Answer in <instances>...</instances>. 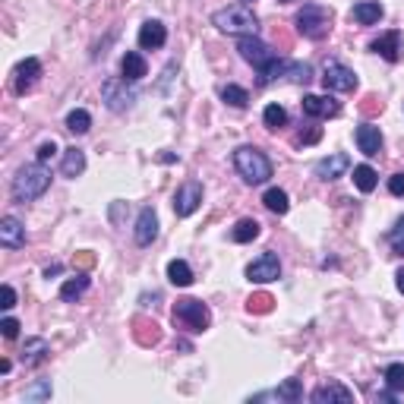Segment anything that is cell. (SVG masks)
<instances>
[{
	"label": "cell",
	"instance_id": "32",
	"mask_svg": "<svg viewBox=\"0 0 404 404\" xmlns=\"http://www.w3.org/2000/svg\"><path fill=\"white\" fill-rule=\"evenodd\" d=\"M221 98H224V105H231V107H246V105H250V92L240 88V86H234V82H227V86L221 88Z\"/></svg>",
	"mask_w": 404,
	"mask_h": 404
},
{
	"label": "cell",
	"instance_id": "7",
	"mask_svg": "<svg viewBox=\"0 0 404 404\" xmlns=\"http://www.w3.org/2000/svg\"><path fill=\"white\" fill-rule=\"evenodd\" d=\"M322 86H325V92H354L357 88V73L338 60H328L325 73H322Z\"/></svg>",
	"mask_w": 404,
	"mask_h": 404
},
{
	"label": "cell",
	"instance_id": "21",
	"mask_svg": "<svg viewBox=\"0 0 404 404\" xmlns=\"http://www.w3.org/2000/svg\"><path fill=\"white\" fill-rule=\"evenodd\" d=\"M382 16H385V10L379 0H360V4H354V10H351V19L360 25H376Z\"/></svg>",
	"mask_w": 404,
	"mask_h": 404
},
{
	"label": "cell",
	"instance_id": "23",
	"mask_svg": "<svg viewBox=\"0 0 404 404\" xmlns=\"http://www.w3.org/2000/svg\"><path fill=\"white\" fill-rule=\"evenodd\" d=\"M82 170H86V152H82V149H76V145H73V149H67V152H63L60 174H63V177H73V180H76V177H79Z\"/></svg>",
	"mask_w": 404,
	"mask_h": 404
},
{
	"label": "cell",
	"instance_id": "5",
	"mask_svg": "<svg viewBox=\"0 0 404 404\" xmlns=\"http://www.w3.org/2000/svg\"><path fill=\"white\" fill-rule=\"evenodd\" d=\"M174 322L180 328H187V332H206L208 325H212V313H208V307L202 300H193V297H187V300H177L174 307Z\"/></svg>",
	"mask_w": 404,
	"mask_h": 404
},
{
	"label": "cell",
	"instance_id": "26",
	"mask_svg": "<svg viewBox=\"0 0 404 404\" xmlns=\"http://www.w3.org/2000/svg\"><path fill=\"white\" fill-rule=\"evenodd\" d=\"M133 335H136V341L139 344H158L161 341V328L155 325V322H149V319H136L133 322Z\"/></svg>",
	"mask_w": 404,
	"mask_h": 404
},
{
	"label": "cell",
	"instance_id": "8",
	"mask_svg": "<svg viewBox=\"0 0 404 404\" xmlns=\"http://www.w3.org/2000/svg\"><path fill=\"white\" fill-rule=\"evenodd\" d=\"M237 50H240V57H243L246 63H252V67H256V73H259V69H265V67H269V63L278 57L275 50H271L265 41H259L256 35H243V38H240V41H237Z\"/></svg>",
	"mask_w": 404,
	"mask_h": 404
},
{
	"label": "cell",
	"instance_id": "31",
	"mask_svg": "<svg viewBox=\"0 0 404 404\" xmlns=\"http://www.w3.org/2000/svg\"><path fill=\"white\" fill-rule=\"evenodd\" d=\"M288 67L290 63L284 60V57H275L265 69H259V86H269V82H275L278 76H288Z\"/></svg>",
	"mask_w": 404,
	"mask_h": 404
},
{
	"label": "cell",
	"instance_id": "19",
	"mask_svg": "<svg viewBox=\"0 0 404 404\" xmlns=\"http://www.w3.org/2000/svg\"><path fill=\"white\" fill-rule=\"evenodd\" d=\"M347 168H351V158L338 152V155H328V158H322V161H316L313 174L319 177V180H335V177H341Z\"/></svg>",
	"mask_w": 404,
	"mask_h": 404
},
{
	"label": "cell",
	"instance_id": "46",
	"mask_svg": "<svg viewBox=\"0 0 404 404\" xmlns=\"http://www.w3.org/2000/svg\"><path fill=\"white\" fill-rule=\"evenodd\" d=\"M363 111H366V114H372V111H382V101H376V98H372V95H370V98H366V105H363Z\"/></svg>",
	"mask_w": 404,
	"mask_h": 404
},
{
	"label": "cell",
	"instance_id": "33",
	"mask_svg": "<svg viewBox=\"0 0 404 404\" xmlns=\"http://www.w3.org/2000/svg\"><path fill=\"white\" fill-rule=\"evenodd\" d=\"M275 398H278V401H288V404L300 401V398H303L300 382H297V379H284V382L275 389Z\"/></svg>",
	"mask_w": 404,
	"mask_h": 404
},
{
	"label": "cell",
	"instance_id": "2",
	"mask_svg": "<svg viewBox=\"0 0 404 404\" xmlns=\"http://www.w3.org/2000/svg\"><path fill=\"white\" fill-rule=\"evenodd\" d=\"M234 168H237V174L243 177L250 187H259V183H265L271 177L269 155L259 152L256 145H240V149L234 152Z\"/></svg>",
	"mask_w": 404,
	"mask_h": 404
},
{
	"label": "cell",
	"instance_id": "29",
	"mask_svg": "<svg viewBox=\"0 0 404 404\" xmlns=\"http://www.w3.org/2000/svg\"><path fill=\"white\" fill-rule=\"evenodd\" d=\"M376 183H379V177L370 164H357V168H354V187H357L360 193H372Z\"/></svg>",
	"mask_w": 404,
	"mask_h": 404
},
{
	"label": "cell",
	"instance_id": "4",
	"mask_svg": "<svg viewBox=\"0 0 404 404\" xmlns=\"http://www.w3.org/2000/svg\"><path fill=\"white\" fill-rule=\"evenodd\" d=\"M297 32L309 41H322V38L332 32V10L319 4H307L300 13H297Z\"/></svg>",
	"mask_w": 404,
	"mask_h": 404
},
{
	"label": "cell",
	"instance_id": "24",
	"mask_svg": "<svg viewBox=\"0 0 404 404\" xmlns=\"http://www.w3.org/2000/svg\"><path fill=\"white\" fill-rule=\"evenodd\" d=\"M259 231H262V224H259L256 218H240L237 224L231 227V240L234 243H250V240L259 237Z\"/></svg>",
	"mask_w": 404,
	"mask_h": 404
},
{
	"label": "cell",
	"instance_id": "48",
	"mask_svg": "<svg viewBox=\"0 0 404 404\" xmlns=\"http://www.w3.org/2000/svg\"><path fill=\"white\" fill-rule=\"evenodd\" d=\"M278 4H290V0H278Z\"/></svg>",
	"mask_w": 404,
	"mask_h": 404
},
{
	"label": "cell",
	"instance_id": "17",
	"mask_svg": "<svg viewBox=\"0 0 404 404\" xmlns=\"http://www.w3.org/2000/svg\"><path fill=\"white\" fill-rule=\"evenodd\" d=\"M133 237H136L139 246H152V240L158 237V215H155V208H142V212H139Z\"/></svg>",
	"mask_w": 404,
	"mask_h": 404
},
{
	"label": "cell",
	"instance_id": "14",
	"mask_svg": "<svg viewBox=\"0 0 404 404\" xmlns=\"http://www.w3.org/2000/svg\"><path fill=\"white\" fill-rule=\"evenodd\" d=\"M313 404H332V401H341V404H351L354 401V391L347 389V385H341V382H325V385H319V389L313 391Z\"/></svg>",
	"mask_w": 404,
	"mask_h": 404
},
{
	"label": "cell",
	"instance_id": "13",
	"mask_svg": "<svg viewBox=\"0 0 404 404\" xmlns=\"http://www.w3.org/2000/svg\"><path fill=\"white\" fill-rule=\"evenodd\" d=\"M341 105L332 95H303V114L307 117H335Z\"/></svg>",
	"mask_w": 404,
	"mask_h": 404
},
{
	"label": "cell",
	"instance_id": "22",
	"mask_svg": "<svg viewBox=\"0 0 404 404\" xmlns=\"http://www.w3.org/2000/svg\"><path fill=\"white\" fill-rule=\"evenodd\" d=\"M88 284H92V281H88L86 271H76L73 278H67V281L60 284V300H67V303L79 300V297L88 290Z\"/></svg>",
	"mask_w": 404,
	"mask_h": 404
},
{
	"label": "cell",
	"instance_id": "10",
	"mask_svg": "<svg viewBox=\"0 0 404 404\" xmlns=\"http://www.w3.org/2000/svg\"><path fill=\"white\" fill-rule=\"evenodd\" d=\"M199 206H202V183L187 180L174 196V215L177 218H189Z\"/></svg>",
	"mask_w": 404,
	"mask_h": 404
},
{
	"label": "cell",
	"instance_id": "15",
	"mask_svg": "<svg viewBox=\"0 0 404 404\" xmlns=\"http://www.w3.org/2000/svg\"><path fill=\"white\" fill-rule=\"evenodd\" d=\"M370 50H376V54L385 57L389 63H398V60H401V50H404L401 32H385V35H379L376 41L370 44Z\"/></svg>",
	"mask_w": 404,
	"mask_h": 404
},
{
	"label": "cell",
	"instance_id": "37",
	"mask_svg": "<svg viewBox=\"0 0 404 404\" xmlns=\"http://www.w3.org/2000/svg\"><path fill=\"white\" fill-rule=\"evenodd\" d=\"M288 76L294 82H309V79H313V67H309V63H290Z\"/></svg>",
	"mask_w": 404,
	"mask_h": 404
},
{
	"label": "cell",
	"instance_id": "36",
	"mask_svg": "<svg viewBox=\"0 0 404 404\" xmlns=\"http://www.w3.org/2000/svg\"><path fill=\"white\" fill-rule=\"evenodd\" d=\"M271 307H275V300H271V294H252L250 300H246V309H250V313H259V316L271 313Z\"/></svg>",
	"mask_w": 404,
	"mask_h": 404
},
{
	"label": "cell",
	"instance_id": "28",
	"mask_svg": "<svg viewBox=\"0 0 404 404\" xmlns=\"http://www.w3.org/2000/svg\"><path fill=\"white\" fill-rule=\"evenodd\" d=\"M262 206L269 208V212H275V215H288L290 202H288V193H284V189L269 187V189L262 193Z\"/></svg>",
	"mask_w": 404,
	"mask_h": 404
},
{
	"label": "cell",
	"instance_id": "6",
	"mask_svg": "<svg viewBox=\"0 0 404 404\" xmlns=\"http://www.w3.org/2000/svg\"><path fill=\"white\" fill-rule=\"evenodd\" d=\"M101 101H105L114 114H120V111H130L133 107L136 92H133V88L126 86V79L120 76V79H107L105 86H101Z\"/></svg>",
	"mask_w": 404,
	"mask_h": 404
},
{
	"label": "cell",
	"instance_id": "3",
	"mask_svg": "<svg viewBox=\"0 0 404 404\" xmlns=\"http://www.w3.org/2000/svg\"><path fill=\"white\" fill-rule=\"evenodd\" d=\"M212 25L224 35H256L259 29V19L252 10H246L243 4H234V6H224V10L212 13Z\"/></svg>",
	"mask_w": 404,
	"mask_h": 404
},
{
	"label": "cell",
	"instance_id": "43",
	"mask_svg": "<svg viewBox=\"0 0 404 404\" xmlns=\"http://www.w3.org/2000/svg\"><path fill=\"white\" fill-rule=\"evenodd\" d=\"M389 193L391 196H404V174H391L389 177Z\"/></svg>",
	"mask_w": 404,
	"mask_h": 404
},
{
	"label": "cell",
	"instance_id": "45",
	"mask_svg": "<svg viewBox=\"0 0 404 404\" xmlns=\"http://www.w3.org/2000/svg\"><path fill=\"white\" fill-rule=\"evenodd\" d=\"M319 136H322V130H319V126H313V130L300 133V142L303 145H313V142H319Z\"/></svg>",
	"mask_w": 404,
	"mask_h": 404
},
{
	"label": "cell",
	"instance_id": "40",
	"mask_svg": "<svg viewBox=\"0 0 404 404\" xmlns=\"http://www.w3.org/2000/svg\"><path fill=\"white\" fill-rule=\"evenodd\" d=\"M54 155H57V142H54V139H50V142H41V145H38V161H41V164H48Z\"/></svg>",
	"mask_w": 404,
	"mask_h": 404
},
{
	"label": "cell",
	"instance_id": "1",
	"mask_svg": "<svg viewBox=\"0 0 404 404\" xmlns=\"http://www.w3.org/2000/svg\"><path fill=\"white\" fill-rule=\"evenodd\" d=\"M48 187H50L48 164L35 161V164H22V168L16 170L10 193H13V199H16V202H32V199H38V196L48 193Z\"/></svg>",
	"mask_w": 404,
	"mask_h": 404
},
{
	"label": "cell",
	"instance_id": "41",
	"mask_svg": "<svg viewBox=\"0 0 404 404\" xmlns=\"http://www.w3.org/2000/svg\"><path fill=\"white\" fill-rule=\"evenodd\" d=\"M73 265H76V269H82V271L92 269V265H95V252H88V250L76 252V256H73Z\"/></svg>",
	"mask_w": 404,
	"mask_h": 404
},
{
	"label": "cell",
	"instance_id": "11",
	"mask_svg": "<svg viewBox=\"0 0 404 404\" xmlns=\"http://www.w3.org/2000/svg\"><path fill=\"white\" fill-rule=\"evenodd\" d=\"M38 76H41V63H38V57H25V60L13 69V92L25 95L38 82Z\"/></svg>",
	"mask_w": 404,
	"mask_h": 404
},
{
	"label": "cell",
	"instance_id": "34",
	"mask_svg": "<svg viewBox=\"0 0 404 404\" xmlns=\"http://www.w3.org/2000/svg\"><path fill=\"white\" fill-rule=\"evenodd\" d=\"M262 123L269 126V130H281V126L288 123V111H284L281 105H269L262 111Z\"/></svg>",
	"mask_w": 404,
	"mask_h": 404
},
{
	"label": "cell",
	"instance_id": "12",
	"mask_svg": "<svg viewBox=\"0 0 404 404\" xmlns=\"http://www.w3.org/2000/svg\"><path fill=\"white\" fill-rule=\"evenodd\" d=\"M0 243H4L6 250L25 246V227L16 215H4V218H0Z\"/></svg>",
	"mask_w": 404,
	"mask_h": 404
},
{
	"label": "cell",
	"instance_id": "18",
	"mask_svg": "<svg viewBox=\"0 0 404 404\" xmlns=\"http://www.w3.org/2000/svg\"><path fill=\"white\" fill-rule=\"evenodd\" d=\"M164 41H168V29H164V22L149 19V22L139 25V48L142 50H155V48H161Z\"/></svg>",
	"mask_w": 404,
	"mask_h": 404
},
{
	"label": "cell",
	"instance_id": "9",
	"mask_svg": "<svg viewBox=\"0 0 404 404\" xmlns=\"http://www.w3.org/2000/svg\"><path fill=\"white\" fill-rule=\"evenodd\" d=\"M246 278L252 284H269V281H278L281 278V262H278L275 252H262L259 259H252L246 265Z\"/></svg>",
	"mask_w": 404,
	"mask_h": 404
},
{
	"label": "cell",
	"instance_id": "39",
	"mask_svg": "<svg viewBox=\"0 0 404 404\" xmlns=\"http://www.w3.org/2000/svg\"><path fill=\"white\" fill-rule=\"evenodd\" d=\"M44 398H50V385L48 382H38V385H32V389L25 391V401H44Z\"/></svg>",
	"mask_w": 404,
	"mask_h": 404
},
{
	"label": "cell",
	"instance_id": "16",
	"mask_svg": "<svg viewBox=\"0 0 404 404\" xmlns=\"http://www.w3.org/2000/svg\"><path fill=\"white\" fill-rule=\"evenodd\" d=\"M354 139H357V149L363 152L366 158L382 152V133H379V126H372V123H360L357 133H354Z\"/></svg>",
	"mask_w": 404,
	"mask_h": 404
},
{
	"label": "cell",
	"instance_id": "47",
	"mask_svg": "<svg viewBox=\"0 0 404 404\" xmlns=\"http://www.w3.org/2000/svg\"><path fill=\"white\" fill-rule=\"evenodd\" d=\"M395 278H398V281H395V284H398V290H401V294H404V269H401V271H398V275H395Z\"/></svg>",
	"mask_w": 404,
	"mask_h": 404
},
{
	"label": "cell",
	"instance_id": "49",
	"mask_svg": "<svg viewBox=\"0 0 404 404\" xmlns=\"http://www.w3.org/2000/svg\"><path fill=\"white\" fill-rule=\"evenodd\" d=\"M243 4H252V0H243Z\"/></svg>",
	"mask_w": 404,
	"mask_h": 404
},
{
	"label": "cell",
	"instance_id": "35",
	"mask_svg": "<svg viewBox=\"0 0 404 404\" xmlns=\"http://www.w3.org/2000/svg\"><path fill=\"white\" fill-rule=\"evenodd\" d=\"M385 385H389L391 391H404V363L385 366Z\"/></svg>",
	"mask_w": 404,
	"mask_h": 404
},
{
	"label": "cell",
	"instance_id": "20",
	"mask_svg": "<svg viewBox=\"0 0 404 404\" xmlns=\"http://www.w3.org/2000/svg\"><path fill=\"white\" fill-rule=\"evenodd\" d=\"M120 73H123L126 82H139L149 76V63H145V57L139 50H126L123 60H120Z\"/></svg>",
	"mask_w": 404,
	"mask_h": 404
},
{
	"label": "cell",
	"instance_id": "38",
	"mask_svg": "<svg viewBox=\"0 0 404 404\" xmlns=\"http://www.w3.org/2000/svg\"><path fill=\"white\" fill-rule=\"evenodd\" d=\"M389 243H391V250L398 252V256H404V218L395 224V231L389 234Z\"/></svg>",
	"mask_w": 404,
	"mask_h": 404
},
{
	"label": "cell",
	"instance_id": "27",
	"mask_svg": "<svg viewBox=\"0 0 404 404\" xmlns=\"http://www.w3.org/2000/svg\"><path fill=\"white\" fill-rule=\"evenodd\" d=\"M48 357V341L44 338H29L22 347V363L25 366H38L41 360Z\"/></svg>",
	"mask_w": 404,
	"mask_h": 404
},
{
	"label": "cell",
	"instance_id": "30",
	"mask_svg": "<svg viewBox=\"0 0 404 404\" xmlns=\"http://www.w3.org/2000/svg\"><path fill=\"white\" fill-rule=\"evenodd\" d=\"M88 126H92V114L86 111V107H76V111L67 114V130L76 133V136H86Z\"/></svg>",
	"mask_w": 404,
	"mask_h": 404
},
{
	"label": "cell",
	"instance_id": "25",
	"mask_svg": "<svg viewBox=\"0 0 404 404\" xmlns=\"http://www.w3.org/2000/svg\"><path fill=\"white\" fill-rule=\"evenodd\" d=\"M168 281L174 288H189L193 284V269H189L183 259H170L168 262Z\"/></svg>",
	"mask_w": 404,
	"mask_h": 404
},
{
	"label": "cell",
	"instance_id": "42",
	"mask_svg": "<svg viewBox=\"0 0 404 404\" xmlns=\"http://www.w3.org/2000/svg\"><path fill=\"white\" fill-rule=\"evenodd\" d=\"M0 332H4V338H16V335H19V322L13 319V316H6V319L0 322Z\"/></svg>",
	"mask_w": 404,
	"mask_h": 404
},
{
	"label": "cell",
	"instance_id": "44",
	"mask_svg": "<svg viewBox=\"0 0 404 404\" xmlns=\"http://www.w3.org/2000/svg\"><path fill=\"white\" fill-rule=\"evenodd\" d=\"M4 309H13L16 307V290L10 288V284H4V303H0Z\"/></svg>",
	"mask_w": 404,
	"mask_h": 404
}]
</instances>
